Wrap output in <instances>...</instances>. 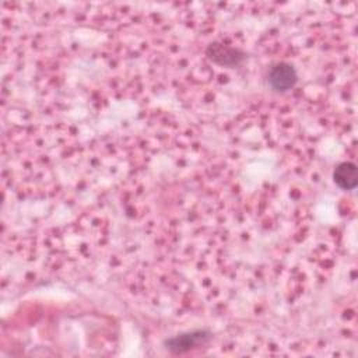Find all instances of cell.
Instances as JSON below:
<instances>
[{
    "instance_id": "cell-1",
    "label": "cell",
    "mask_w": 358,
    "mask_h": 358,
    "mask_svg": "<svg viewBox=\"0 0 358 358\" xmlns=\"http://www.w3.org/2000/svg\"><path fill=\"white\" fill-rule=\"evenodd\" d=\"M211 338V333L208 330H193L187 333L176 334L165 341L166 350L173 354H183L199 345L206 344Z\"/></svg>"
},
{
    "instance_id": "cell-2",
    "label": "cell",
    "mask_w": 358,
    "mask_h": 358,
    "mask_svg": "<svg viewBox=\"0 0 358 358\" xmlns=\"http://www.w3.org/2000/svg\"><path fill=\"white\" fill-rule=\"evenodd\" d=\"M298 81L296 69L287 62L275 63L267 74V83L271 90L277 92H285L291 90Z\"/></svg>"
},
{
    "instance_id": "cell-3",
    "label": "cell",
    "mask_w": 358,
    "mask_h": 358,
    "mask_svg": "<svg viewBox=\"0 0 358 358\" xmlns=\"http://www.w3.org/2000/svg\"><path fill=\"white\" fill-rule=\"evenodd\" d=\"M207 56L210 60H213L217 64L234 67V66H238L245 59L246 55L236 48H231V46L214 42L207 48Z\"/></svg>"
},
{
    "instance_id": "cell-4",
    "label": "cell",
    "mask_w": 358,
    "mask_h": 358,
    "mask_svg": "<svg viewBox=\"0 0 358 358\" xmlns=\"http://www.w3.org/2000/svg\"><path fill=\"white\" fill-rule=\"evenodd\" d=\"M334 183L343 190H352L358 185V169L354 162H340L333 171Z\"/></svg>"
}]
</instances>
